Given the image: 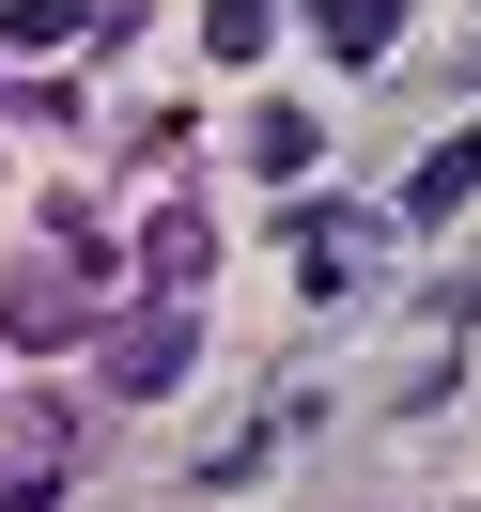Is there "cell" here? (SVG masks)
I'll return each mask as SVG.
<instances>
[{
    "instance_id": "1",
    "label": "cell",
    "mask_w": 481,
    "mask_h": 512,
    "mask_svg": "<svg viewBox=\"0 0 481 512\" xmlns=\"http://www.w3.org/2000/svg\"><path fill=\"white\" fill-rule=\"evenodd\" d=\"M94 326V218H63L16 280H0V342H78Z\"/></svg>"
},
{
    "instance_id": "2",
    "label": "cell",
    "mask_w": 481,
    "mask_h": 512,
    "mask_svg": "<svg viewBox=\"0 0 481 512\" xmlns=\"http://www.w3.org/2000/svg\"><path fill=\"white\" fill-rule=\"evenodd\" d=\"M187 342H202V311H187V295H156V311L109 342V388H125V404H156V388L187 373Z\"/></svg>"
},
{
    "instance_id": "3",
    "label": "cell",
    "mask_w": 481,
    "mask_h": 512,
    "mask_svg": "<svg viewBox=\"0 0 481 512\" xmlns=\"http://www.w3.org/2000/svg\"><path fill=\"white\" fill-rule=\"evenodd\" d=\"M295 264H311V295H357V264H388V218L311 202V218H295Z\"/></svg>"
},
{
    "instance_id": "4",
    "label": "cell",
    "mask_w": 481,
    "mask_h": 512,
    "mask_svg": "<svg viewBox=\"0 0 481 512\" xmlns=\"http://www.w3.org/2000/svg\"><path fill=\"white\" fill-rule=\"evenodd\" d=\"M311 47H326V63H357V78H373L388 47H404V0H311Z\"/></svg>"
},
{
    "instance_id": "5",
    "label": "cell",
    "mask_w": 481,
    "mask_h": 512,
    "mask_svg": "<svg viewBox=\"0 0 481 512\" xmlns=\"http://www.w3.org/2000/svg\"><path fill=\"white\" fill-rule=\"evenodd\" d=\"M202 264H218V233H202L187 202H171V218L140 233V295H202Z\"/></svg>"
},
{
    "instance_id": "6",
    "label": "cell",
    "mask_w": 481,
    "mask_h": 512,
    "mask_svg": "<svg viewBox=\"0 0 481 512\" xmlns=\"http://www.w3.org/2000/svg\"><path fill=\"white\" fill-rule=\"evenodd\" d=\"M466 202H481V140H435V156L404 171V218L435 233V218H466Z\"/></svg>"
},
{
    "instance_id": "7",
    "label": "cell",
    "mask_w": 481,
    "mask_h": 512,
    "mask_svg": "<svg viewBox=\"0 0 481 512\" xmlns=\"http://www.w3.org/2000/svg\"><path fill=\"white\" fill-rule=\"evenodd\" d=\"M202 47H218V63H264V47H280V16H264V0H202Z\"/></svg>"
},
{
    "instance_id": "8",
    "label": "cell",
    "mask_w": 481,
    "mask_h": 512,
    "mask_svg": "<svg viewBox=\"0 0 481 512\" xmlns=\"http://www.w3.org/2000/svg\"><path fill=\"white\" fill-rule=\"evenodd\" d=\"M0 47H16V63H47V47H78V0H16V16H0Z\"/></svg>"
},
{
    "instance_id": "9",
    "label": "cell",
    "mask_w": 481,
    "mask_h": 512,
    "mask_svg": "<svg viewBox=\"0 0 481 512\" xmlns=\"http://www.w3.org/2000/svg\"><path fill=\"white\" fill-rule=\"evenodd\" d=\"M311 156H326V140H311V109H264V156H249V171H280V187H295Z\"/></svg>"
}]
</instances>
